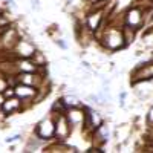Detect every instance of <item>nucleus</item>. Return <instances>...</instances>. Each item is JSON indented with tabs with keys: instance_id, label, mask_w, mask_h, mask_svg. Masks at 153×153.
Listing matches in <instances>:
<instances>
[{
	"instance_id": "1",
	"label": "nucleus",
	"mask_w": 153,
	"mask_h": 153,
	"mask_svg": "<svg viewBox=\"0 0 153 153\" xmlns=\"http://www.w3.org/2000/svg\"><path fill=\"white\" fill-rule=\"evenodd\" d=\"M124 25L133 28L135 31L146 26V23H144V9L139 5H135V6L129 8L127 12L124 14Z\"/></svg>"
},
{
	"instance_id": "8",
	"label": "nucleus",
	"mask_w": 153,
	"mask_h": 153,
	"mask_svg": "<svg viewBox=\"0 0 153 153\" xmlns=\"http://www.w3.org/2000/svg\"><path fill=\"white\" fill-rule=\"evenodd\" d=\"M20 107H22V101H20L19 97H16V98L6 100L5 103H3V107H2V109H3L6 113H12V112L20 110Z\"/></svg>"
},
{
	"instance_id": "5",
	"label": "nucleus",
	"mask_w": 153,
	"mask_h": 153,
	"mask_svg": "<svg viewBox=\"0 0 153 153\" xmlns=\"http://www.w3.org/2000/svg\"><path fill=\"white\" fill-rule=\"evenodd\" d=\"M104 9H91V12L86 16V26L91 31H97L101 28V25L104 23Z\"/></svg>"
},
{
	"instance_id": "9",
	"label": "nucleus",
	"mask_w": 153,
	"mask_h": 153,
	"mask_svg": "<svg viewBox=\"0 0 153 153\" xmlns=\"http://www.w3.org/2000/svg\"><path fill=\"white\" fill-rule=\"evenodd\" d=\"M61 100H63V103L66 104L68 109L76 107V106H81V101L78 100V97H76V92H71L69 95H65Z\"/></svg>"
},
{
	"instance_id": "6",
	"label": "nucleus",
	"mask_w": 153,
	"mask_h": 153,
	"mask_svg": "<svg viewBox=\"0 0 153 153\" xmlns=\"http://www.w3.org/2000/svg\"><path fill=\"white\" fill-rule=\"evenodd\" d=\"M14 89H16V95H17L19 98L26 100V101L34 100L35 95H37V91H38L37 87H34V86H28V84H23V83L19 84V86H16Z\"/></svg>"
},
{
	"instance_id": "4",
	"label": "nucleus",
	"mask_w": 153,
	"mask_h": 153,
	"mask_svg": "<svg viewBox=\"0 0 153 153\" xmlns=\"http://www.w3.org/2000/svg\"><path fill=\"white\" fill-rule=\"evenodd\" d=\"M86 106H76V107H71L68 109L66 112V117L72 126V129L74 127H84V123H86Z\"/></svg>"
},
{
	"instance_id": "7",
	"label": "nucleus",
	"mask_w": 153,
	"mask_h": 153,
	"mask_svg": "<svg viewBox=\"0 0 153 153\" xmlns=\"http://www.w3.org/2000/svg\"><path fill=\"white\" fill-rule=\"evenodd\" d=\"M17 51H19V55L23 58H31L35 54V48L31 42L28 40H20L17 43Z\"/></svg>"
},
{
	"instance_id": "13",
	"label": "nucleus",
	"mask_w": 153,
	"mask_h": 153,
	"mask_svg": "<svg viewBox=\"0 0 153 153\" xmlns=\"http://www.w3.org/2000/svg\"><path fill=\"white\" fill-rule=\"evenodd\" d=\"M55 43H57L58 46H61L63 49H66V48H68V45H66L65 42H61V40H55Z\"/></svg>"
},
{
	"instance_id": "15",
	"label": "nucleus",
	"mask_w": 153,
	"mask_h": 153,
	"mask_svg": "<svg viewBox=\"0 0 153 153\" xmlns=\"http://www.w3.org/2000/svg\"><path fill=\"white\" fill-rule=\"evenodd\" d=\"M152 60H153V54H152Z\"/></svg>"
},
{
	"instance_id": "3",
	"label": "nucleus",
	"mask_w": 153,
	"mask_h": 153,
	"mask_svg": "<svg viewBox=\"0 0 153 153\" xmlns=\"http://www.w3.org/2000/svg\"><path fill=\"white\" fill-rule=\"evenodd\" d=\"M35 136L38 139H52L55 136V120L45 118L35 127Z\"/></svg>"
},
{
	"instance_id": "10",
	"label": "nucleus",
	"mask_w": 153,
	"mask_h": 153,
	"mask_svg": "<svg viewBox=\"0 0 153 153\" xmlns=\"http://www.w3.org/2000/svg\"><path fill=\"white\" fill-rule=\"evenodd\" d=\"M143 43H144L147 48H152V46H153V28L147 29V31L143 34Z\"/></svg>"
},
{
	"instance_id": "14",
	"label": "nucleus",
	"mask_w": 153,
	"mask_h": 153,
	"mask_svg": "<svg viewBox=\"0 0 153 153\" xmlns=\"http://www.w3.org/2000/svg\"><path fill=\"white\" fill-rule=\"evenodd\" d=\"M32 8H34V9H40V5H38V0H32Z\"/></svg>"
},
{
	"instance_id": "12",
	"label": "nucleus",
	"mask_w": 153,
	"mask_h": 153,
	"mask_svg": "<svg viewBox=\"0 0 153 153\" xmlns=\"http://www.w3.org/2000/svg\"><path fill=\"white\" fill-rule=\"evenodd\" d=\"M19 138H20V135H14V136H11V138H6L5 141L6 143H14V141H17Z\"/></svg>"
},
{
	"instance_id": "2",
	"label": "nucleus",
	"mask_w": 153,
	"mask_h": 153,
	"mask_svg": "<svg viewBox=\"0 0 153 153\" xmlns=\"http://www.w3.org/2000/svg\"><path fill=\"white\" fill-rule=\"evenodd\" d=\"M72 133V126L66 117V113H60L55 118V136L58 141L65 143Z\"/></svg>"
},
{
	"instance_id": "11",
	"label": "nucleus",
	"mask_w": 153,
	"mask_h": 153,
	"mask_svg": "<svg viewBox=\"0 0 153 153\" xmlns=\"http://www.w3.org/2000/svg\"><path fill=\"white\" fill-rule=\"evenodd\" d=\"M147 123H149V124H153V106L149 109V113H147Z\"/></svg>"
}]
</instances>
